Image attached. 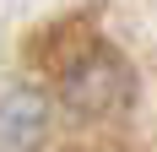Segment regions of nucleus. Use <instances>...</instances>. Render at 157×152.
I'll return each mask as SVG.
<instances>
[{
  "mask_svg": "<svg viewBox=\"0 0 157 152\" xmlns=\"http://www.w3.org/2000/svg\"><path fill=\"white\" fill-rule=\"evenodd\" d=\"M44 125H49L44 92L16 87V92L0 98V141H6V147H33V141L44 136Z\"/></svg>",
  "mask_w": 157,
  "mask_h": 152,
  "instance_id": "obj_2",
  "label": "nucleus"
},
{
  "mask_svg": "<svg viewBox=\"0 0 157 152\" xmlns=\"http://www.w3.org/2000/svg\"><path fill=\"white\" fill-rule=\"evenodd\" d=\"M60 98L76 114H114L130 103V65L114 49H87L81 60H71L60 82Z\"/></svg>",
  "mask_w": 157,
  "mask_h": 152,
  "instance_id": "obj_1",
  "label": "nucleus"
}]
</instances>
